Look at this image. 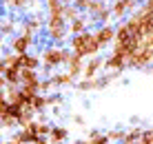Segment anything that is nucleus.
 Returning <instances> with one entry per match:
<instances>
[{"label": "nucleus", "instance_id": "bb28decb", "mask_svg": "<svg viewBox=\"0 0 153 144\" xmlns=\"http://www.w3.org/2000/svg\"><path fill=\"white\" fill-rule=\"evenodd\" d=\"M38 91H40V93H45V95H47V93H51V91H58L56 84H53V80H51V76H42Z\"/></svg>", "mask_w": 153, "mask_h": 144}, {"label": "nucleus", "instance_id": "f704fd0d", "mask_svg": "<svg viewBox=\"0 0 153 144\" xmlns=\"http://www.w3.org/2000/svg\"><path fill=\"white\" fill-rule=\"evenodd\" d=\"M89 2H91V0H73V4H76V7L80 9V11H87Z\"/></svg>", "mask_w": 153, "mask_h": 144}, {"label": "nucleus", "instance_id": "c756f323", "mask_svg": "<svg viewBox=\"0 0 153 144\" xmlns=\"http://www.w3.org/2000/svg\"><path fill=\"white\" fill-rule=\"evenodd\" d=\"M51 122L47 120V122H38V124H36V131H38V135L40 137H47V140H49V133H51Z\"/></svg>", "mask_w": 153, "mask_h": 144}, {"label": "nucleus", "instance_id": "2f4dec72", "mask_svg": "<svg viewBox=\"0 0 153 144\" xmlns=\"http://www.w3.org/2000/svg\"><path fill=\"white\" fill-rule=\"evenodd\" d=\"M113 82V76H111V71H107V73H102V76H98V84H100V91L102 89H107L109 84Z\"/></svg>", "mask_w": 153, "mask_h": 144}, {"label": "nucleus", "instance_id": "a211bd4d", "mask_svg": "<svg viewBox=\"0 0 153 144\" xmlns=\"http://www.w3.org/2000/svg\"><path fill=\"white\" fill-rule=\"evenodd\" d=\"M109 7H111L113 18H118V20H124L126 13H129V9H126V0H111Z\"/></svg>", "mask_w": 153, "mask_h": 144}, {"label": "nucleus", "instance_id": "b1692460", "mask_svg": "<svg viewBox=\"0 0 153 144\" xmlns=\"http://www.w3.org/2000/svg\"><path fill=\"white\" fill-rule=\"evenodd\" d=\"M47 13H62L65 11V2L62 0H45Z\"/></svg>", "mask_w": 153, "mask_h": 144}, {"label": "nucleus", "instance_id": "4be33fe9", "mask_svg": "<svg viewBox=\"0 0 153 144\" xmlns=\"http://www.w3.org/2000/svg\"><path fill=\"white\" fill-rule=\"evenodd\" d=\"M109 4H107V0H91L89 2V7H87V13L91 16V18H96V16L102 11V9H107Z\"/></svg>", "mask_w": 153, "mask_h": 144}, {"label": "nucleus", "instance_id": "6e6552de", "mask_svg": "<svg viewBox=\"0 0 153 144\" xmlns=\"http://www.w3.org/2000/svg\"><path fill=\"white\" fill-rule=\"evenodd\" d=\"M40 80H42V76H40L38 69H27V67L20 69V87H29V89L38 91Z\"/></svg>", "mask_w": 153, "mask_h": 144}, {"label": "nucleus", "instance_id": "aec40b11", "mask_svg": "<svg viewBox=\"0 0 153 144\" xmlns=\"http://www.w3.org/2000/svg\"><path fill=\"white\" fill-rule=\"evenodd\" d=\"M87 142H93V144H107L111 142L109 140V133H100L98 129H91L87 133Z\"/></svg>", "mask_w": 153, "mask_h": 144}, {"label": "nucleus", "instance_id": "58836bf2", "mask_svg": "<svg viewBox=\"0 0 153 144\" xmlns=\"http://www.w3.org/2000/svg\"><path fill=\"white\" fill-rule=\"evenodd\" d=\"M142 7L149 9V11H153V0H144V2H142Z\"/></svg>", "mask_w": 153, "mask_h": 144}, {"label": "nucleus", "instance_id": "6ab92c4d", "mask_svg": "<svg viewBox=\"0 0 153 144\" xmlns=\"http://www.w3.org/2000/svg\"><path fill=\"white\" fill-rule=\"evenodd\" d=\"M42 65V58H40V53H22V67H27V69H40Z\"/></svg>", "mask_w": 153, "mask_h": 144}, {"label": "nucleus", "instance_id": "473e14b6", "mask_svg": "<svg viewBox=\"0 0 153 144\" xmlns=\"http://www.w3.org/2000/svg\"><path fill=\"white\" fill-rule=\"evenodd\" d=\"M109 140L111 142H122L124 140V129H109Z\"/></svg>", "mask_w": 153, "mask_h": 144}, {"label": "nucleus", "instance_id": "7c9ffc66", "mask_svg": "<svg viewBox=\"0 0 153 144\" xmlns=\"http://www.w3.org/2000/svg\"><path fill=\"white\" fill-rule=\"evenodd\" d=\"M113 18V13H111V7H107V9H102L96 18H91L93 22H100V24H104V22H109V20Z\"/></svg>", "mask_w": 153, "mask_h": 144}, {"label": "nucleus", "instance_id": "a878e982", "mask_svg": "<svg viewBox=\"0 0 153 144\" xmlns=\"http://www.w3.org/2000/svg\"><path fill=\"white\" fill-rule=\"evenodd\" d=\"M20 69H22V67H7L4 78H7L9 84H20Z\"/></svg>", "mask_w": 153, "mask_h": 144}, {"label": "nucleus", "instance_id": "2eb2a0df", "mask_svg": "<svg viewBox=\"0 0 153 144\" xmlns=\"http://www.w3.org/2000/svg\"><path fill=\"white\" fill-rule=\"evenodd\" d=\"M18 22H16V18H0V36H4V38H9V36H16L18 33Z\"/></svg>", "mask_w": 153, "mask_h": 144}, {"label": "nucleus", "instance_id": "423d86ee", "mask_svg": "<svg viewBox=\"0 0 153 144\" xmlns=\"http://www.w3.org/2000/svg\"><path fill=\"white\" fill-rule=\"evenodd\" d=\"M129 69V60L122 53L111 51L107 58H104V71H126Z\"/></svg>", "mask_w": 153, "mask_h": 144}, {"label": "nucleus", "instance_id": "9d476101", "mask_svg": "<svg viewBox=\"0 0 153 144\" xmlns=\"http://www.w3.org/2000/svg\"><path fill=\"white\" fill-rule=\"evenodd\" d=\"M96 36H98L100 45H102V51H104L107 47H111L113 40H115V27L111 22H104V24H100L96 29Z\"/></svg>", "mask_w": 153, "mask_h": 144}, {"label": "nucleus", "instance_id": "f8f14e48", "mask_svg": "<svg viewBox=\"0 0 153 144\" xmlns=\"http://www.w3.org/2000/svg\"><path fill=\"white\" fill-rule=\"evenodd\" d=\"M93 20H91V16H89L87 11H82L80 16H76V18L69 22V33L71 36H76V33H82V31H87L89 29V24H91Z\"/></svg>", "mask_w": 153, "mask_h": 144}, {"label": "nucleus", "instance_id": "72a5a7b5", "mask_svg": "<svg viewBox=\"0 0 153 144\" xmlns=\"http://www.w3.org/2000/svg\"><path fill=\"white\" fill-rule=\"evenodd\" d=\"M140 142H144V144H153V126H149V129H144V131H142Z\"/></svg>", "mask_w": 153, "mask_h": 144}, {"label": "nucleus", "instance_id": "dca6fc26", "mask_svg": "<svg viewBox=\"0 0 153 144\" xmlns=\"http://www.w3.org/2000/svg\"><path fill=\"white\" fill-rule=\"evenodd\" d=\"M27 4L29 0H0V7L7 9V11H13V13H20V11H27Z\"/></svg>", "mask_w": 153, "mask_h": 144}, {"label": "nucleus", "instance_id": "4468645a", "mask_svg": "<svg viewBox=\"0 0 153 144\" xmlns=\"http://www.w3.org/2000/svg\"><path fill=\"white\" fill-rule=\"evenodd\" d=\"M76 91H80V93H91V91H100L98 76H96V78H80V80H76Z\"/></svg>", "mask_w": 153, "mask_h": 144}, {"label": "nucleus", "instance_id": "ddd939ff", "mask_svg": "<svg viewBox=\"0 0 153 144\" xmlns=\"http://www.w3.org/2000/svg\"><path fill=\"white\" fill-rule=\"evenodd\" d=\"M51 80H53V84H56V89H69V87H76V78L71 76L69 71H53L51 73Z\"/></svg>", "mask_w": 153, "mask_h": 144}, {"label": "nucleus", "instance_id": "9b49d317", "mask_svg": "<svg viewBox=\"0 0 153 144\" xmlns=\"http://www.w3.org/2000/svg\"><path fill=\"white\" fill-rule=\"evenodd\" d=\"M102 69H104V58L100 56V53H98V56H93V58H87L82 78H96V76H100Z\"/></svg>", "mask_w": 153, "mask_h": 144}, {"label": "nucleus", "instance_id": "0eeeda50", "mask_svg": "<svg viewBox=\"0 0 153 144\" xmlns=\"http://www.w3.org/2000/svg\"><path fill=\"white\" fill-rule=\"evenodd\" d=\"M133 16H135V20H138L140 33L142 36L151 33V31H153V11H149V9H144L140 4V9H138V11H133Z\"/></svg>", "mask_w": 153, "mask_h": 144}, {"label": "nucleus", "instance_id": "412c9836", "mask_svg": "<svg viewBox=\"0 0 153 144\" xmlns=\"http://www.w3.org/2000/svg\"><path fill=\"white\" fill-rule=\"evenodd\" d=\"M31 106H33L38 113H40V111H47V109H49V104H47V95L38 91L33 98H31Z\"/></svg>", "mask_w": 153, "mask_h": 144}, {"label": "nucleus", "instance_id": "7ed1b4c3", "mask_svg": "<svg viewBox=\"0 0 153 144\" xmlns=\"http://www.w3.org/2000/svg\"><path fill=\"white\" fill-rule=\"evenodd\" d=\"M153 62V47L146 45L144 40H142V45L131 53L129 58V69H135V71H144V69H149Z\"/></svg>", "mask_w": 153, "mask_h": 144}, {"label": "nucleus", "instance_id": "a19ab883", "mask_svg": "<svg viewBox=\"0 0 153 144\" xmlns=\"http://www.w3.org/2000/svg\"><path fill=\"white\" fill-rule=\"evenodd\" d=\"M62 2H73V0H62Z\"/></svg>", "mask_w": 153, "mask_h": 144}, {"label": "nucleus", "instance_id": "e433bc0d", "mask_svg": "<svg viewBox=\"0 0 153 144\" xmlns=\"http://www.w3.org/2000/svg\"><path fill=\"white\" fill-rule=\"evenodd\" d=\"M142 40H144L146 45H151V47H153V31H151V33H146V36H142Z\"/></svg>", "mask_w": 153, "mask_h": 144}, {"label": "nucleus", "instance_id": "79ce46f5", "mask_svg": "<svg viewBox=\"0 0 153 144\" xmlns=\"http://www.w3.org/2000/svg\"><path fill=\"white\" fill-rule=\"evenodd\" d=\"M149 69H151V71H153V62H151V67H149Z\"/></svg>", "mask_w": 153, "mask_h": 144}, {"label": "nucleus", "instance_id": "ea45409f", "mask_svg": "<svg viewBox=\"0 0 153 144\" xmlns=\"http://www.w3.org/2000/svg\"><path fill=\"white\" fill-rule=\"evenodd\" d=\"M4 71H7V65H4V58L0 56V73H4Z\"/></svg>", "mask_w": 153, "mask_h": 144}, {"label": "nucleus", "instance_id": "c85d7f7f", "mask_svg": "<svg viewBox=\"0 0 153 144\" xmlns=\"http://www.w3.org/2000/svg\"><path fill=\"white\" fill-rule=\"evenodd\" d=\"M62 16L67 18V22H71L76 16H80V9H78L73 2H65V11H62Z\"/></svg>", "mask_w": 153, "mask_h": 144}, {"label": "nucleus", "instance_id": "20e7f679", "mask_svg": "<svg viewBox=\"0 0 153 144\" xmlns=\"http://www.w3.org/2000/svg\"><path fill=\"white\" fill-rule=\"evenodd\" d=\"M36 45H38L36 33H25V31H18V33L11 36V40H9V49L16 51V53H27V51L33 49Z\"/></svg>", "mask_w": 153, "mask_h": 144}, {"label": "nucleus", "instance_id": "f03ea898", "mask_svg": "<svg viewBox=\"0 0 153 144\" xmlns=\"http://www.w3.org/2000/svg\"><path fill=\"white\" fill-rule=\"evenodd\" d=\"M69 49L76 51L78 56H82V58H93V56H98V53L102 51V45H100L96 31L87 29V31H82V33L71 36L69 38Z\"/></svg>", "mask_w": 153, "mask_h": 144}, {"label": "nucleus", "instance_id": "5701e85b", "mask_svg": "<svg viewBox=\"0 0 153 144\" xmlns=\"http://www.w3.org/2000/svg\"><path fill=\"white\" fill-rule=\"evenodd\" d=\"M47 104H49V109L62 106V104H65V95H62L60 91H51V93H47Z\"/></svg>", "mask_w": 153, "mask_h": 144}, {"label": "nucleus", "instance_id": "4c0bfd02", "mask_svg": "<svg viewBox=\"0 0 153 144\" xmlns=\"http://www.w3.org/2000/svg\"><path fill=\"white\" fill-rule=\"evenodd\" d=\"M73 122H76L78 126H82L84 124V115H73Z\"/></svg>", "mask_w": 153, "mask_h": 144}, {"label": "nucleus", "instance_id": "f3484780", "mask_svg": "<svg viewBox=\"0 0 153 144\" xmlns=\"http://www.w3.org/2000/svg\"><path fill=\"white\" fill-rule=\"evenodd\" d=\"M69 140V129L62 124H53L51 126V133H49V142H67Z\"/></svg>", "mask_w": 153, "mask_h": 144}, {"label": "nucleus", "instance_id": "f257e3e1", "mask_svg": "<svg viewBox=\"0 0 153 144\" xmlns=\"http://www.w3.org/2000/svg\"><path fill=\"white\" fill-rule=\"evenodd\" d=\"M69 53H71L69 47H60V45H53V42H49L47 47H42V51H40V58H42V76H51L53 69L65 67L67 60H69Z\"/></svg>", "mask_w": 153, "mask_h": 144}, {"label": "nucleus", "instance_id": "39448f33", "mask_svg": "<svg viewBox=\"0 0 153 144\" xmlns=\"http://www.w3.org/2000/svg\"><path fill=\"white\" fill-rule=\"evenodd\" d=\"M45 22H47V18H42V13H29L27 18L20 22L18 31H25V33H36V36H38L40 31L45 29Z\"/></svg>", "mask_w": 153, "mask_h": 144}, {"label": "nucleus", "instance_id": "c9c22d12", "mask_svg": "<svg viewBox=\"0 0 153 144\" xmlns=\"http://www.w3.org/2000/svg\"><path fill=\"white\" fill-rule=\"evenodd\" d=\"M7 78H4V73H0V91H4V89H7Z\"/></svg>", "mask_w": 153, "mask_h": 144}, {"label": "nucleus", "instance_id": "1a4fd4ad", "mask_svg": "<svg viewBox=\"0 0 153 144\" xmlns=\"http://www.w3.org/2000/svg\"><path fill=\"white\" fill-rule=\"evenodd\" d=\"M84 62H87V58H82V56H78L76 51H71L69 53V60H67V65L65 69L71 73L76 80H80L82 78V71H84Z\"/></svg>", "mask_w": 153, "mask_h": 144}, {"label": "nucleus", "instance_id": "cd10ccee", "mask_svg": "<svg viewBox=\"0 0 153 144\" xmlns=\"http://www.w3.org/2000/svg\"><path fill=\"white\" fill-rule=\"evenodd\" d=\"M2 129L4 131H13V129H18V118L11 113H4L2 115Z\"/></svg>", "mask_w": 153, "mask_h": 144}, {"label": "nucleus", "instance_id": "393cba45", "mask_svg": "<svg viewBox=\"0 0 153 144\" xmlns=\"http://www.w3.org/2000/svg\"><path fill=\"white\" fill-rule=\"evenodd\" d=\"M142 126H131L129 131H124V140L122 142H140V137H142Z\"/></svg>", "mask_w": 153, "mask_h": 144}]
</instances>
